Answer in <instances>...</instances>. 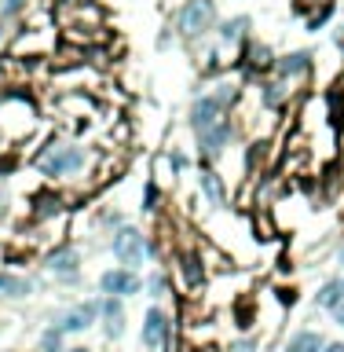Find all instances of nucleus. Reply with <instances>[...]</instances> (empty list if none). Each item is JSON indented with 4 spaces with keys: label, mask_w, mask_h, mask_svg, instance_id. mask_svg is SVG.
<instances>
[{
    "label": "nucleus",
    "mask_w": 344,
    "mask_h": 352,
    "mask_svg": "<svg viewBox=\"0 0 344 352\" xmlns=\"http://www.w3.org/2000/svg\"><path fill=\"white\" fill-rule=\"evenodd\" d=\"M147 253H150V246H147V239L139 231L121 228V231L114 235V257L121 261V264H128V272H132L136 264H143Z\"/></svg>",
    "instance_id": "obj_1"
},
{
    "label": "nucleus",
    "mask_w": 344,
    "mask_h": 352,
    "mask_svg": "<svg viewBox=\"0 0 344 352\" xmlns=\"http://www.w3.org/2000/svg\"><path fill=\"white\" fill-rule=\"evenodd\" d=\"M212 15H217V4H212V0H187L184 12H180V30H184L187 37H198L201 30H209Z\"/></svg>",
    "instance_id": "obj_2"
},
{
    "label": "nucleus",
    "mask_w": 344,
    "mask_h": 352,
    "mask_svg": "<svg viewBox=\"0 0 344 352\" xmlns=\"http://www.w3.org/2000/svg\"><path fill=\"white\" fill-rule=\"evenodd\" d=\"M228 99H231V89H228V84H223L217 95H206V99H198L195 110H191V121H195V129L206 132V129H212L217 121H223L220 110H223V103H228Z\"/></svg>",
    "instance_id": "obj_3"
},
{
    "label": "nucleus",
    "mask_w": 344,
    "mask_h": 352,
    "mask_svg": "<svg viewBox=\"0 0 344 352\" xmlns=\"http://www.w3.org/2000/svg\"><path fill=\"white\" fill-rule=\"evenodd\" d=\"M84 165V154L81 147H59L56 154H48L45 162H40V169H45L48 176H62V173H73V169Z\"/></svg>",
    "instance_id": "obj_4"
},
{
    "label": "nucleus",
    "mask_w": 344,
    "mask_h": 352,
    "mask_svg": "<svg viewBox=\"0 0 344 352\" xmlns=\"http://www.w3.org/2000/svg\"><path fill=\"white\" fill-rule=\"evenodd\" d=\"M99 286H103L106 297H114V294L125 297V294H136V290H139V275L128 272V268H114V272H103Z\"/></svg>",
    "instance_id": "obj_5"
},
{
    "label": "nucleus",
    "mask_w": 344,
    "mask_h": 352,
    "mask_svg": "<svg viewBox=\"0 0 344 352\" xmlns=\"http://www.w3.org/2000/svg\"><path fill=\"white\" fill-rule=\"evenodd\" d=\"M165 334H169L165 312H161V308H150L147 319H143V345H147V349H158L161 341H165Z\"/></svg>",
    "instance_id": "obj_6"
},
{
    "label": "nucleus",
    "mask_w": 344,
    "mask_h": 352,
    "mask_svg": "<svg viewBox=\"0 0 344 352\" xmlns=\"http://www.w3.org/2000/svg\"><path fill=\"white\" fill-rule=\"evenodd\" d=\"M92 319H95V305H73L70 312L62 316L59 330H62V334H73V330H84V327H92Z\"/></svg>",
    "instance_id": "obj_7"
},
{
    "label": "nucleus",
    "mask_w": 344,
    "mask_h": 352,
    "mask_svg": "<svg viewBox=\"0 0 344 352\" xmlns=\"http://www.w3.org/2000/svg\"><path fill=\"white\" fill-rule=\"evenodd\" d=\"M48 268L59 275V279H77V253H73L70 246L66 250H56L48 261Z\"/></svg>",
    "instance_id": "obj_8"
},
{
    "label": "nucleus",
    "mask_w": 344,
    "mask_h": 352,
    "mask_svg": "<svg viewBox=\"0 0 344 352\" xmlns=\"http://www.w3.org/2000/svg\"><path fill=\"white\" fill-rule=\"evenodd\" d=\"M228 136H231V121L223 117V121H217L212 129H206V132H201V147H206L209 154H220V147L228 143Z\"/></svg>",
    "instance_id": "obj_9"
},
{
    "label": "nucleus",
    "mask_w": 344,
    "mask_h": 352,
    "mask_svg": "<svg viewBox=\"0 0 344 352\" xmlns=\"http://www.w3.org/2000/svg\"><path fill=\"white\" fill-rule=\"evenodd\" d=\"M326 349V341H322V334H315V330H300V334L286 345V352H322Z\"/></svg>",
    "instance_id": "obj_10"
},
{
    "label": "nucleus",
    "mask_w": 344,
    "mask_h": 352,
    "mask_svg": "<svg viewBox=\"0 0 344 352\" xmlns=\"http://www.w3.org/2000/svg\"><path fill=\"white\" fill-rule=\"evenodd\" d=\"M34 286H29V279H19V275H8L0 272V297H26Z\"/></svg>",
    "instance_id": "obj_11"
},
{
    "label": "nucleus",
    "mask_w": 344,
    "mask_h": 352,
    "mask_svg": "<svg viewBox=\"0 0 344 352\" xmlns=\"http://www.w3.org/2000/svg\"><path fill=\"white\" fill-rule=\"evenodd\" d=\"M308 67H311L308 51H293V56H286L282 62H278V73H282V78H293V73H304Z\"/></svg>",
    "instance_id": "obj_12"
},
{
    "label": "nucleus",
    "mask_w": 344,
    "mask_h": 352,
    "mask_svg": "<svg viewBox=\"0 0 344 352\" xmlns=\"http://www.w3.org/2000/svg\"><path fill=\"white\" fill-rule=\"evenodd\" d=\"M341 301H344V279H333V283H326L319 290V305L322 308H341Z\"/></svg>",
    "instance_id": "obj_13"
},
{
    "label": "nucleus",
    "mask_w": 344,
    "mask_h": 352,
    "mask_svg": "<svg viewBox=\"0 0 344 352\" xmlns=\"http://www.w3.org/2000/svg\"><path fill=\"white\" fill-rule=\"evenodd\" d=\"M201 191H206V198L212 206H223V184L217 173H201Z\"/></svg>",
    "instance_id": "obj_14"
},
{
    "label": "nucleus",
    "mask_w": 344,
    "mask_h": 352,
    "mask_svg": "<svg viewBox=\"0 0 344 352\" xmlns=\"http://www.w3.org/2000/svg\"><path fill=\"white\" fill-rule=\"evenodd\" d=\"M59 341H62V330L51 327L45 338H40V352H59Z\"/></svg>",
    "instance_id": "obj_15"
},
{
    "label": "nucleus",
    "mask_w": 344,
    "mask_h": 352,
    "mask_svg": "<svg viewBox=\"0 0 344 352\" xmlns=\"http://www.w3.org/2000/svg\"><path fill=\"white\" fill-rule=\"evenodd\" d=\"M242 26H245V19H234V23L223 26V40H238L242 37Z\"/></svg>",
    "instance_id": "obj_16"
},
{
    "label": "nucleus",
    "mask_w": 344,
    "mask_h": 352,
    "mask_svg": "<svg viewBox=\"0 0 344 352\" xmlns=\"http://www.w3.org/2000/svg\"><path fill=\"white\" fill-rule=\"evenodd\" d=\"M187 279L198 283L201 279V268H198V257H187Z\"/></svg>",
    "instance_id": "obj_17"
},
{
    "label": "nucleus",
    "mask_w": 344,
    "mask_h": 352,
    "mask_svg": "<svg viewBox=\"0 0 344 352\" xmlns=\"http://www.w3.org/2000/svg\"><path fill=\"white\" fill-rule=\"evenodd\" d=\"M154 198H158V187L147 184V209H154Z\"/></svg>",
    "instance_id": "obj_18"
},
{
    "label": "nucleus",
    "mask_w": 344,
    "mask_h": 352,
    "mask_svg": "<svg viewBox=\"0 0 344 352\" xmlns=\"http://www.w3.org/2000/svg\"><path fill=\"white\" fill-rule=\"evenodd\" d=\"M278 301H282V305H293L297 294H293V290H278Z\"/></svg>",
    "instance_id": "obj_19"
},
{
    "label": "nucleus",
    "mask_w": 344,
    "mask_h": 352,
    "mask_svg": "<svg viewBox=\"0 0 344 352\" xmlns=\"http://www.w3.org/2000/svg\"><path fill=\"white\" fill-rule=\"evenodd\" d=\"M234 352H253V341H242V345L234 349Z\"/></svg>",
    "instance_id": "obj_20"
},
{
    "label": "nucleus",
    "mask_w": 344,
    "mask_h": 352,
    "mask_svg": "<svg viewBox=\"0 0 344 352\" xmlns=\"http://www.w3.org/2000/svg\"><path fill=\"white\" fill-rule=\"evenodd\" d=\"M333 312H337V323L344 327V305H341V308H333Z\"/></svg>",
    "instance_id": "obj_21"
},
{
    "label": "nucleus",
    "mask_w": 344,
    "mask_h": 352,
    "mask_svg": "<svg viewBox=\"0 0 344 352\" xmlns=\"http://www.w3.org/2000/svg\"><path fill=\"white\" fill-rule=\"evenodd\" d=\"M322 352H344V345H326V349H322Z\"/></svg>",
    "instance_id": "obj_22"
},
{
    "label": "nucleus",
    "mask_w": 344,
    "mask_h": 352,
    "mask_svg": "<svg viewBox=\"0 0 344 352\" xmlns=\"http://www.w3.org/2000/svg\"><path fill=\"white\" fill-rule=\"evenodd\" d=\"M337 45H341V48H344V34H341V37H337Z\"/></svg>",
    "instance_id": "obj_23"
},
{
    "label": "nucleus",
    "mask_w": 344,
    "mask_h": 352,
    "mask_svg": "<svg viewBox=\"0 0 344 352\" xmlns=\"http://www.w3.org/2000/svg\"><path fill=\"white\" fill-rule=\"evenodd\" d=\"M66 352H88V349H66Z\"/></svg>",
    "instance_id": "obj_24"
},
{
    "label": "nucleus",
    "mask_w": 344,
    "mask_h": 352,
    "mask_svg": "<svg viewBox=\"0 0 344 352\" xmlns=\"http://www.w3.org/2000/svg\"><path fill=\"white\" fill-rule=\"evenodd\" d=\"M341 264H344V250H341Z\"/></svg>",
    "instance_id": "obj_25"
}]
</instances>
